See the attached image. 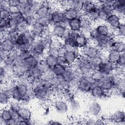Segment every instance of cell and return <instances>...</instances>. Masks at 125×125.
<instances>
[{
  "mask_svg": "<svg viewBox=\"0 0 125 125\" xmlns=\"http://www.w3.org/2000/svg\"><path fill=\"white\" fill-rule=\"evenodd\" d=\"M79 70L84 76L89 75L94 69L90 62L89 59L81 55L76 61Z\"/></svg>",
  "mask_w": 125,
  "mask_h": 125,
  "instance_id": "1",
  "label": "cell"
},
{
  "mask_svg": "<svg viewBox=\"0 0 125 125\" xmlns=\"http://www.w3.org/2000/svg\"><path fill=\"white\" fill-rule=\"evenodd\" d=\"M99 85L104 91L109 93L115 88V84L113 80V75L104 76L98 82Z\"/></svg>",
  "mask_w": 125,
  "mask_h": 125,
  "instance_id": "2",
  "label": "cell"
},
{
  "mask_svg": "<svg viewBox=\"0 0 125 125\" xmlns=\"http://www.w3.org/2000/svg\"><path fill=\"white\" fill-rule=\"evenodd\" d=\"M122 17L113 12L107 18L105 23L110 28L111 33H115L116 29L122 22Z\"/></svg>",
  "mask_w": 125,
  "mask_h": 125,
  "instance_id": "3",
  "label": "cell"
},
{
  "mask_svg": "<svg viewBox=\"0 0 125 125\" xmlns=\"http://www.w3.org/2000/svg\"><path fill=\"white\" fill-rule=\"evenodd\" d=\"M81 50L80 54L88 59L94 57L102 52L100 48L94 44H89Z\"/></svg>",
  "mask_w": 125,
  "mask_h": 125,
  "instance_id": "4",
  "label": "cell"
},
{
  "mask_svg": "<svg viewBox=\"0 0 125 125\" xmlns=\"http://www.w3.org/2000/svg\"><path fill=\"white\" fill-rule=\"evenodd\" d=\"M79 18L81 23L80 32L87 36L94 27L93 22L91 21L85 15L82 14Z\"/></svg>",
  "mask_w": 125,
  "mask_h": 125,
  "instance_id": "5",
  "label": "cell"
},
{
  "mask_svg": "<svg viewBox=\"0 0 125 125\" xmlns=\"http://www.w3.org/2000/svg\"><path fill=\"white\" fill-rule=\"evenodd\" d=\"M77 90L83 93H89L93 87L91 80L86 76L83 77L76 85Z\"/></svg>",
  "mask_w": 125,
  "mask_h": 125,
  "instance_id": "6",
  "label": "cell"
},
{
  "mask_svg": "<svg viewBox=\"0 0 125 125\" xmlns=\"http://www.w3.org/2000/svg\"><path fill=\"white\" fill-rule=\"evenodd\" d=\"M102 111V106L96 100H92V101L89 103L87 110L89 116L91 117H97L101 114Z\"/></svg>",
  "mask_w": 125,
  "mask_h": 125,
  "instance_id": "7",
  "label": "cell"
},
{
  "mask_svg": "<svg viewBox=\"0 0 125 125\" xmlns=\"http://www.w3.org/2000/svg\"><path fill=\"white\" fill-rule=\"evenodd\" d=\"M53 10L51 4L48 1H43L37 10L36 15L38 18L48 16H49Z\"/></svg>",
  "mask_w": 125,
  "mask_h": 125,
  "instance_id": "8",
  "label": "cell"
},
{
  "mask_svg": "<svg viewBox=\"0 0 125 125\" xmlns=\"http://www.w3.org/2000/svg\"><path fill=\"white\" fill-rule=\"evenodd\" d=\"M114 67V64L104 59L97 69L104 76H107L113 74Z\"/></svg>",
  "mask_w": 125,
  "mask_h": 125,
  "instance_id": "9",
  "label": "cell"
},
{
  "mask_svg": "<svg viewBox=\"0 0 125 125\" xmlns=\"http://www.w3.org/2000/svg\"><path fill=\"white\" fill-rule=\"evenodd\" d=\"M25 74L28 80H41L44 76L43 73L38 66L29 69Z\"/></svg>",
  "mask_w": 125,
  "mask_h": 125,
  "instance_id": "10",
  "label": "cell"
},
{
  "mask_svg": "<svg viewBox=\"0 0 125 125\" xmlns=\"http://www.w3.org/2000/svg\"><path fill=\"white\" fill-rule=\"evenodd\" d=\"M51 20V26H53L56 24H60L64 19L62 11L55 9L49 15Z\"/></svg>",
  "mask_w": 125,
  "mask_h": 125,
  "instance_id": "11",
  "label": "cell"
},
{
  "mask_svg": "<svg viewBox=\"0 0 125 125\" xmlns=\"http://www.w3.org/2000/svg\"><path fill=\"white\" fill-rule=\"evenodd\" d=\"M64 18L68 21L79 18L82 13L80 11L70 6L66 7L62 10Z\"/></svg>",
  "mask_w": 125,
  "mask_h": 125,
  "instance_id": "12",
  "label": "cell"
},
{
  "mask_svg": "<svg viewBox=\"0 0 125 125\" xmlns=\"http://www.w3.org/2000/svg\"><path fill=\"white\" fill-rule=\"evenodd\" d=\"M53 106L56 111L60 114H65L68 110V104L65 100L62 99L56 100Z\"/></svg>",
  "mask_w": 125,
  "mask_h": 125,
  "instance_id": "13",
  "label": "cell"
},
{
  "mask_svg": "<svg viewBox=\"0 0 125 125\" xmlns=\"http://www.w3.org/2000/svg\"><path fill=\"white\" fill-rule=\"evenodd\" d=\"M89 94L93 100H97L105 97L108 93L104 91L99 85H96L92 87Z\"/></svg>",
  "mask_w": 125,
  "mask_h": 125,
  "instance_id": "14",
  "label": "cell"
},
{
  "mask_svg": "<svg viewBox=\"0 0 125 125\" xmlns=\"http://www.w3.org/2000/svg\"><path fill=\"white\" fill-rule=\"evenodd\" d=\"M11 99V88L1 87L0 94V102L1 105L6 106L9 104L10 100Z\"/></svg>",
  "mask_w": 125,
  "mask_h": 125,
  "instance_id": "15",
  "label": "cell"
},
{
  "mask_svg": "<svg viewBox=\"0 0 125 125\" xmlns=\"http://www.w3.org/2000/svg\"><path fill=\"white\" fill-rule=\"evenodd\" d=\"M113 124L118 125H124L125 124V112L121 110H117L114 112L110 117Z\"/></svg>",
  "mask_w": 125,
  "mask_h": 125,
  "instance_id": "16",
  "label": "cell"
},
{
  "mask_svg": "<svg viewBox=\"0 0 125 125\" xmlns=\"http://www.w3.org/2000/svg\"><path fill=\"white\" fill-rule=\"evenodd\" d=\"M108 36L97 35L93 40L94 44L100 48L102 50H105L107 44Z\"/></svg>",
  "mask_w": 125,
  "mask_h": 125,
  "instance_id": "17",
  "label": "cell"
},
{
  "mask_svg": "<svg viewBox=\"0 0 125 125\" xmlns=\"http://www.w3.org/2000/svg\"><path fill=\"white\" fill-rule=\"evenodd\" d=\"M114 12L121 17L125 14V0H115L112 3Z\"/></svg>",
  "mask_w": 125,
  "mask_h": 125,
  "instance_id": "18",
  "label": "cell"
},
{
  "mask_svg": "<svg viewBox=\"0 0 125 125\" xmlns=\"http://www.w3.org/2000/svg\"><path fill=\"white\" fill-rule=\"evenodd\" d=\"M75 41L77 45L80 49L84 48L90 44V40L88 36L80 32L76 37Z\"/></svg>",
  "mask_w": 125,
  "mask_h": 125,
  "instance_id": "19",
  "label": "cell"
},
{
  "mask_svg": "<svg viewBox=\"0 0 125 125\" xmlns=\"http://www.w3.org/2000/svg\"><path fill=\"white\" fill-rule=\"evenodd\" d=\"M16 49L15 44L8 38L0 42V52L8 53Z\"/></svg>",
  "mask_w": 125,
  "mask_h": 125,
  "instance_id": "20",
  "label": "cell"
},
{
  "mask_svg": "<svg viewBox=\"0 0 125 125\" xmlns=\"http://www.w3.org/2000/svg\"><path fill=\"white\" fill-rule=\"evenodd\" d=\"M64 57L67 64L75 62L80 55V52L72 51H65L62 54Z\"/></svg>",
  "mask_w": 125,
  "mask_h": 125,
  "instance_id": "21",
  "label": "cell"
},
{
  "mask_svg": "<svg viewBox=\"0 0 125 125\" xmlns=\"http://www.w3.org/2000/svg\"><path fill=\"white\" fill-rule=\"evenodd\" d=\"M94 29L98 35L108 36L111 33L110 28L106 23H98L94 26Z\"/></svg>",
  "mask_w": 125,
  "mask_h": 125,
  "instance_id": "22",
  "label": "cell"
},
{
  "mask_svg": "<svg viewBox=\"0 0 125 125\" xmlns=\"http://www.w3.org/2000/svg\"><path fill=\"white\" fill-rule=\"evenodd\" d=\"M65 28L60 24H56L53 26L51 31L53 37L55 38L62 40Z\"/></svg>",
  "mask_w": 125,
  "mask_h": 125,
  "instance_id": "23",
  "label": "cell"
},
{
  "mask_svg": "<svg viewBox=\"0 0 125 125\" xmlns=\"http://www.w3.org/2000/svg\"><path fill=\"white\" fill-rule=\"evenodd\" d=\"M121 53H120L116 51L110 49L107 51L105 59L115 65L116 64Z\"/></svg>",
  "mask_w": 125,
  "mask_h": 125,
  "instance_id": "24",
  "label": "cell"
},
{
  "mask_svg": "<svg viewBox=\"0 0 125 125\" xmlns=\"http://www.w3.org/2000/svg\"><path fill=\"white\" fill-rule=\"evenodd\" d=\"M97 6H99L97 1H95L91 0H83V5L81 10V12L82 15H85L89 11Z\"/></svg>",
  "mask_w": 125,
  "mask_h": 125,
  "instance_id": "25",
  "label": "cell"
},
{
  "mask_svg": "<svg viewBox=\"0 0 125 125\" xmlns=\"http://www.w3.org/2000/svg\"><path fill=\"white\" fill-rule=\"evenodd\" d=\"M45 29L46 28L39 23L38 21L30 28V30L35 38L41 37Z\"/></svg>",
  "mask_w": 125,
  "mask_h": 125,
  "instance_id": "26",
  "label": "cell"
},
{
  "mask_svg": "<svg viewBox=\"0 0 125 125\" xmlns=\"http://www.w3.org/2000/svg\"><path fill=\"white\" fill-rule=\"evenodd\" d=\"M99 6H97L86 13L85 15L92 22L98 21V19L100 14Z\"/></svg>",
  "mask_w": 125,
  "mask_h": 125,
  "instance_id": "27",
  "label": "cell"
},
{
  "mask_svg": "<svg viewBox=\"0 0 125 125\" xmlns=\"http://www.w3.org/2000/svg\"><path fill=\"white\" fill-rule=\"evenodd\" d=\"M18 112L21 118L27 121H31L32 112L28 107L22 106Z\"/></svg>",
  "mask_w": 125,
  "mask_h": 125,
  "instance_id": "28",
  "label": "cell"
},
{
  "mask_svg": "<svg viewBox=\"0 0 125 125\" xmlns=\"http://www.w3.org/2000/svg\"><path fill=\"white\" fill-rule=\"evenodd\" d=\"M116 51L120 53H125V43L123 39H119L116 40L111 49Z\"/></svg>",
  "mask_w": 125,
  "mask_h": 125,
  "instance_id": "29",
  "label": "cell"
},
{
  "mask_svg": "<svg viewBox=\"0 0 125 125\" xmlns=\"http://www.w3.org/2000/svg\"><path fill=\"white\" fill-rule=\"evenodd\" d=\"M104 59V57L103 52H102L100 54L97 55L96 56L89 59L90 63L94 69L97 68L100 64L103 62Z\"/></svg>",
  "mask_w": 125,
  "mask_h": 125,
  "instance_id": "30",
  "label": "cell"
},
{
  "mask_svg": "<svg viewBox=\"0 0 125 125\" xmlns=\"http://www.w3.org/2000/svg\"><path fill=\"white\" fill-rule=\"evenodd\" d=\"M74 73L75 72H74L71 70H70L67 67V66L66 65V70L63 73V74L62 75V76L63 80L64 81L69 83L71 85L72 81L74 79Z\"/></svg>",
  "mask_w": 125,
  "mask_h": 125,
  "instance_id": "31",
  "label": "cell"
},
{
  "mask_svg": "<svg viewBox=\"0 0 125 125\" xmlns=\"http://www.w3.org/2000/svg\"><path fill=\"white\" fill-rule=\"evenodd\" d=\"M67 101L68 103V105L72 111L76 112L80 109L81 107L80 102L76 99L74 97L68 99Z\"/></svg>",
  "mask_w": 125,
  "mask_h": 125,
  "instance_id": "32",
  "label": "cell"
},
{
  "mask_svg": "<svg viewBox=\"0 0 125 125\" xmlns=\"http://www.w3.org/2000/svg\"><path fill=\"white\" fill-rule=\"evenodd\" d=\"M68 28L72 30L80 32L81 23L80 18L69 21Z\"/></svg>",
  "mask_w": 125,
  "mask_h": 125,
  "instance_id": "33",
  "label": "cell"
},
{
  "mask_svg": "<svg viewBox=\"0 0 125 125\" xmlns=\"http://www.w3.org/2000/svg\"><path fill=\"white\" fill-rule=\"evenodd\" d=\"M46 54L57 58H58L60 55H62L60 47L54 45H51L47 49Z\"/></svg>",
  "mask_w": 125,
  "mask_h": 125,
  "instance_id": "34",
  "label": "cell"
},
{
  "mask_svg": "<svg viewBox=\"0 0 125 125\" xmlns=\"http://www.w3.org/2000/svg\"><path fill=\"white\" fill-rule=\"evenodd\" d=\"M66 70V65L58 63L52 68L53 74L56 76H62Z\"/></svg>",
  "mask_w": 125,
  "mask_h": 125,
  "instance_id": "35",
  "label": "cell"
},
{
  "mask_svg": "<svg viewBox=\"0 0 125 125\" xmlns=\"http://www.w3.org/2000/svg\"><path fill=\"white\" fill-rule=\"evenodd\" d=\"M43 60L46 62V63L51 68H52L58 63V58L47 54L45 56Z\"/></svg>",
  "mask_w": 125,
  "mask_h": 125,
  "instance_id": "36",
  "label": "cell"
},
{
  "mask_svg": "<svg viewBox=\"0 0 125 125\" xmlns=\"http://www.w3.org/2000/svg\"><path fill=\"white\" fill-rule=\"evenodd\" d=\"M83 0H70L68 1V6L71 7L81 12L83 5Z\"/></svg>",
  "mask_w": 125,
  "mask_h": 125,
  "instance_id": "37",
  "label": "cell"
},
{
  "mask_svg": "<svg viewBox=\"0 0 125 125\" xmlns=\"http://www.w3.org/2000/svg\"><path fill=\"white\" fill-rule=\"evenodd\" d=\"M38 22L45 28H48L51 26V20L49 16L39 18Z\"/></svg>",
  "mask_w": 125,
  "mask_h": 125,
  "instance_id": "38",
  "label": "cell"
},
{
  "mask_svg": "<svg viewBox=\"0 0 125 125\" xmlns=\"http://www.w3.org/2000/svg\"><path fill=\"white\" fill-rule=\"evenodd\" d=\"M99 8L101 12H104V13L107 14L108 16L114 12L112 4H101L99 6Z\"/></svg>",
  "mask_w": 125,
  "mask_h": 125,
  "instance_id": "39",
  "label": "cell"
},
{
  "mask_svg": "<svg viewBox=\"0 0 125 125\" xmlns=\"http://www.w3.org/2000/svg\"><path fill=\"white\" fill-rule=\"evenodd\" d=\"M8 21L11 31H17L20 26L19 22L12 17L8 20Z\"/></svg>",
  "mask_w": 125,
  "mask_h": 125,
  "instance_id": "40",
  "label": "cell"
},
{
  "mask_svg": "<svg viewBox=\"0 0 125 125\" xmlns=\"http://www.w3.org/2000/svg\"><path fill=\"white\" fill-rule=\"evenodd\" d=\"M116 35L120 39H124L125 35V25L124 22H122L117 27L116 32Z\"/></svg>",
  "mask_w": 125,
  "mask_h": 125,
  "instance_id": "41",
  "label": "cell"
},
{
  "mask_svg": "<svg viewBox=\"0 0 125 125\" xmlns=\"http://www.w3.org/2000/svg\"><path fill=\"white\" fill-rule=\"evenodd\" d=\"M0 118L3 119V120L6 122L11 119V114H10V112L8 107V108L4 107L1 110Z\"/></svg>",
  "mask_w": 125,
  "mask_h": 125,
  "instance_id": "42",
  "label": "cell"
},
{
  "mask_svg": "<svg viewBox=\"0 0 125 125\" xmlns=\"http://www.w3.org/2000/svg\"><path fill=\"white\" fill-rule=\"evenodd\" d=\"M0 30L3 31L4 32L7 33V34L11 31L8 20H0Z\"/></svg>",
  "mask_w": 125,
  "mask_h": 125,
  "instance_id": "43",
  "label": "cell"
},
{
  "mask_svg": "<svg viewBox=\"0 0 125 125\" xmlns=\"http://www.w3.org/2000/svg\"><path fill=\"white\" fill-rule=\"evenodd\" d=\"M11 17L14 18L19 22L20 25L22 24L25 21V17L21 12L11 15Z\"/></svg>",
  "mask_w": 125,
  "mask_h": 125,
  "instance_id": "44",
  "label": "cell"
},
{
  "mask_svg": "<svg viewBox=\"0 0 125 125\" xmlns=\"http://www.w3.org/2000/svg\"><path fill=\"white\" fill-rule=\"evenodd\" d=\"M22 106V104L20 102L13 100L12 102H11L10 103L8 107L13 110L19 111V110L20 109Z\"/></svg>",
  "mask_w": 125,
  "mask_h": 125,
  "instance_id": "45",
  "label": "cell"
},
{
  "mask_svg": "<svg viewBox=\"0 0 125 125\" xmlns=\"http://www.w3.org/2000/svg\"><path fill=\"white\" fill-rule=\"evenodd\" d=\"M11 17V15L7 9L0 10V20H8Z\"/></svg>",
  "mask_w": 125,
  "mask_h": 125,
  "instance_id": "46",
  "label": "cell"
},
{
  "mask_svg": "<svg viewBox=\"0 0 125 125\" xmlns=\"http://www.w3.org/2000/svg\"><path fill=\"white\" fill-rule=\"evenodd\" d=\"M9 13L11 14V15L15 14L19 12H20V7L19 6H14V5H11V6H8L7 9Z\"/></svg>",
  "mask_w": 125,
  "mask_h": 125,
  "instance_id": "47",
  "label": "cell"
},
{
  "mask_svg": "<svg viewBox=\"0 0 125 125\" xmlns=\"http://www.w3.org/2000/svg\"><path fill=\"white\" fill-rule=\"evenodd\" d=\"M118 66H120L121 67H125V53H121L120 55V56L119 57V59L116 63V64Z\"/></svg>",
  "mask_w": 125,
  "mask_h": 125,
  "instance_id": "48",
  "label": "cell"
},
{
  "mask_svg": "<svg viewBox=\"0 0 125 125\" xmlns=\"http://www.w3.org/2000/svg\"><path fill=\"white\" fill-rule=\"evenodd\" d=\"M9 111H10V112L11 119L16 121L19 120L20 118V115L19 114L18 111L13 110V109H12L10 108H9Z\"/></svg>",
  "mask_w": 125,
  "mask_h": 125,
  "instance_id": "49",
  "label": "cell"
},
{
  "mask_svg": "<svg viewBox=\"0 0 125 125\" xmlns=\"http://www.w3.org/2000/svg\"><path fill=\"white\" fill-rule=\"evenodd\" d=\"M108 16H109L107 15V14H106L104 13V12H101L100 11V14L99 15V17L98 19V21L101 22H105Z\"/></svg>",
  "mask_w": 125,
  "mask_h": 125,
  "instance_id": "50",
  "label": "cell"
},
{
  "mask_svg": "<svg viewBox=\"0 0 125 125\" xmlns=\"http://www.w3.org/2000/svg\"><path fill=\"white\" fill-rule=\"evenodd\" d=\"M8 7L7 0H1L0 1V10L7 9Z\"/></svg>",
  "mask_w": 125,
  "mask_h": 125,
  "instance_id": "51",
  "label": "cell"
},
{
  "mask_svg": "<svg viewBox=\"0 0 125 125\" xmlns=\"http://www.w3.org/2000/svg\"><path fill=\"white\" fill-rule=\"evenodd\" d=\"M21 0H7V3L8 6L14 5V6H19L20 4Z\"/></svg>",
  "mask_w": 125,
  "mask_h": 125,
  "instance_id": "52",
  "label": "cell"
},
{
  "mask_svg": "<svg viewBox=\"0 0 125 125\" xmlns=\"http://www.w3.org/2000/svg\"><path fill=\"white\" fill-rule=\"evenodd\" d=\"M7 38V33L4 32L2 30H0V42L3 41L4 40H5L6 38Z\"/></svg>",
  "mask_w": 125,
  "mask_h": 125,
  "instance_id": "53",
  "label": "cell"
},
{
  "mask_svg": "<svg viewBox=\"0 0 125 125\" xmlns=\"http://www.w3.org/2000/svg\"><path fill=\"white\" fill-rule=\"evenodd\" d=\"M48 124H50V125H62V123L60 122V121L55 120V121H50L49 122V123H48Z\"/></svg>",
  "mask_w": 125,
  "mask_h": 125,
  "instance_id": "54",
  "label": "cell"
}]
</instances>
